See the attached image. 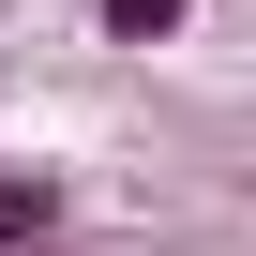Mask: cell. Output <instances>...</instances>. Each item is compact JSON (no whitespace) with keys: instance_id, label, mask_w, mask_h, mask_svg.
<instances>
[{"instance_id":"obj_2","label":"cell","mask_w":256,"mask_h":256,"mask_svg":"<svg viewBox=\"0 0 256 256\" xmlns=\"http://www.w3.org/2000/svg\"><path fill=\"white\" fill-rule=\"evenodd\" d=\"M196 0H106V46H181Z\"/></svg>"},{"instance_id":"obj_1","label":"cell","mask_w":256,"mask_h":256,"mask_svg":"<svg viewBox=\"0 0 256 256\" xmlns=\"http://www.w3.org/2000/svg\"><path fill=\"white\" fill-rule=\"evenodd\" d=\"M60 226H76V181H60V166H0V241H16V256H46Z\"/></svg>"}]
</instances>
